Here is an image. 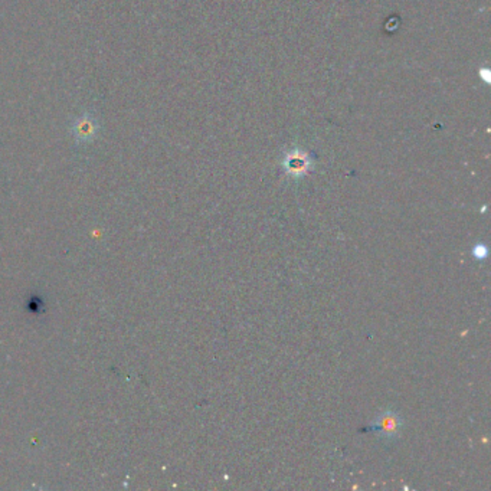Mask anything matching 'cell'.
Returning a JSON list of instances; mask_svg holds the SVG:
<instances>
[{
    "label": "cell",
    "instance_id": "obj_2",
    "mask_svg": "<svg viewBox=\"0 0 491 491\" xmlns=\"http://www.w3.org/2000/svg\"><path fill=\"white\" fill-rule=\"evenodd\" d=\"M309 166L310 163L305 159V156H295L287 160V171L294 176L304 174L307 170H309Z\"/></svg>",
    "mask_w": 491,
    "mask_h": 491
},
{
    "label": "cell",
    "instance_id": "obj_1",
    "mask_svg": "<svg viewBox=\"0 0 491 491\" xmlns=\"http://www.w3.org/2000/svg\"><path fill=\"white\" fill-rule=\"evenodd\" d=\"M402 425H403V422H402L401 415L395 411L386 409V411L379 413V416L376 418L374 425L367 428V431H372L381 440L391 443V441H395L399 438Z\"/></svg>",
    "mask_w": 491,
    "mask_h": 491
},
{
    "label": "cell",
    "instance_id": "obj_3",
    "mask_svg": "<svg viewBox=\"0 0 491 491\" xmlns=\"http://www.w3.org/2000/svg\"><path fill=\"white\" fill-rule=\"evenodd\" d=\"M472 255L475 257V260H480V261L485 260V258H487V255H488V250H487L485 245H482V243H477L475 247H474V250H472Z\"/></svg>",
    "mask_w": 491,
    "mask_h": 491
}]
</instances>
